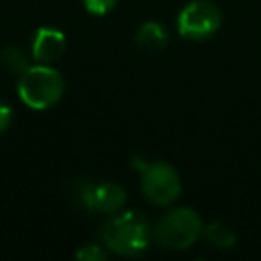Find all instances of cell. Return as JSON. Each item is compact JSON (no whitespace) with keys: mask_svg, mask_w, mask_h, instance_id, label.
<instances>
[{"mask_svg":"<svg viewBox=\"0 0 261 261\" xmlns=\"http://www.w3.org/2000/svg\"><path fill=\"white\" fill-rule=\"evenodd\" d=\"M100 237L108 251L120 257H137L147 251L153 239V228L141 212L124 210L110 214L100 230Z\"/></svg>","mask_w":261,"mask_h":261,"instance_id":"6da1fadb","label":"cell"},{"mask_svg":"<svg viewBox=\"0 0 261 261\" xmlns=\"http://www.w3.org/2000/svg\"><path fill=\"white\" fill-rule=\"evenodd\" d=\"M77 198L90 212L102 214H116L122 210L126 202V192L116 181H80L77 184Z\"/></svg>","mask_w":261,"mask_h":261,"instance_id":"8992f818","label":"cell"},{"mask_svg":"<svg viewBox=\"0 0 261 261\" xmlns=\"http://www.w3.org/2000/svg\"><path fill=\"white\" fill-rule=\"evenodd\" d=\"M202 218L188 206L165 212L153 226V241L169 251H184L192 247L202 234Z\"/></svg>","mask_w":261,"mask_h":261,"instance_id":"3957f363","label":"cell"},{"mask_svg":"<svg viewBox=\"0 0 261 261\" xmlns=\"http://www.w3.org/2000/svg\"><path fill=\"white\" fill-rule=\"evenodd\" d=\"M67 47L65 35L55 27H41L31 43V53L37 63H53L57 61Z\"/></svg>","mask_w":261,"mask_h":261,"instance_id":"52a82bcc","label":"cell"},{"mask_svg":"<svg viewBox=\"0 0 261 261\" xmlns=\"http://www.w3.org/2000/svg\"><path fill=\"white\" fill-rule=\"evenodd\" d=\"M116 4H118V0H84L86 10L90 14H96V16H102V14L110 12Z\"/></svg>","mask_w":261,"mask_h":261,"instance_id":"7c38bea8","label":"cell"},{"mask_svg":"<svg viewBox=\"0 0 261 261\" xmlns=\"http://www.w3.org/2000/svg\"><path fill=\"white\" fill-rule=\"evenodd\" d=\"M202 237L206 239V243H210L212 247L222 249V251L232 249V247L237 245V234H234V230H232L228 224L220 222V220L206 224V226L202 228Z\"/></svg>","mask_w":261,"mask_h":261,"instance_id":"9c48e42d","label":"cell"},{"mask_svg":"<svg viewBox=\"0 0 261 261\" xmlns=\"http://www.w3.org/2000/svg\"><path fill=\"white\" fill-rule=\"evenodd\" d=\"M141 171L143 196L155 206H169L181 192V177L167 161H145Z\"/></svg>","mask_w":261,"mask_h":261,"instance_id":"277c9868","label":"cell"},{"mask_svg":"<svg viewBox=\"0 0 261 261\" xmlns=\"http://www.w3.org/2000/svg\"><path fill=\"white\" fill-rule=\"evenodd\" d=\"M10 120H12V108L6 102L0 100V133L6 130V126L10 124Z\"/></svg>","mask_w":261,"mask_h":261,"instance_id":"4fadbf2b","label":"cell"},{"mask_svg":"<svg viewBox=\"0 0 261 261\" xmlns=\"http://www.w3.org/2000/svg\"><path fill=\"white\" fill-rule=\"evenodd\" d=\"M75 257H77V259H82V261H104L108 255H106V251H104V247H102V245L88 243V245H84L82 249H77Z\"/></svg>","mask_w":261,"mask_h":261,"instance_id":"8fae6325","label":"cell"},{"mask_svg":"<svg viewBox=\"0 0 261 261\" xmlns=\"http://www.w3.org/2000/svg\"><path fill=\"white\" fill-rule=\"evenodd\" d=\"M0 61H2V65H4L10 73H16V75L24 73V71L31 67V65H29L27 55H24V53H22V49H20V47H16V45L4 47V49H2V53H0Z\"/></svg>","mask_w":261,"mask_h":261,"instance_id":"30bf717a","label":"cell"},{"mask_svg":"<svg viewBox=\"0 0 261 261\" xmlns=\"http://www.w3.org/2000/svg\"><path fill=\"white\" fill-rule=\"evenodd\" d=\"M135 43L137 47L145 49V51H161L167 47L169 43V33L163 24H159L157 20H147L143 22L137 33H135Z\"/></svg>","mask_w":261,"mask_h":261,"instance_id":"ba28073f","label":"cell"},{"mask_svg":"<svg viewBox=\"0 0 261 261\" xmlns=\"http://www.w3.org/2000/svg\"><path fill=\"white\" fill-rule=\"evenodd\" d=\"M222 14L210 0H190L177 14V33L190 41H204L216 35Z\"/></svg>","mask_w":261,"mask_h":261,"instance_id":"5b68a950","label":"cell"},{"mask_svg":"<svg viewBox=\"0 0 261 261\" xmlns=\"http://www.w3.org/2000/svg\"><path fill=\"white\" fill-rule=\"evenodd\" d=\"M16 90L20 100L29 108L47 110L61 100L65 84L55 67H51L49 63H37L18 75Z\"/></svg>","mask_w":261,"mask_h":261,"instance_id":"7a4b0ae2","label":"cell"}]
</instances>
